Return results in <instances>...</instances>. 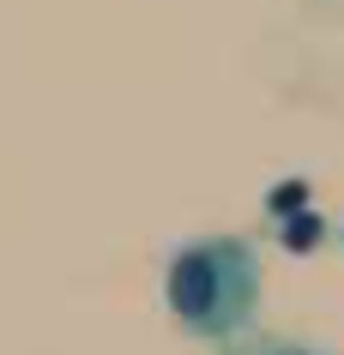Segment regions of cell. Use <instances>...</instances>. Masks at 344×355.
I'll return each mask as SVG.
<instances>
[{"label": "cell", "mask_w": 344, "mask_h": 355, "mask_svg": "<svg viewBox=\"0 0 344 355\" xmlns=\"http://www.w3.org/2000/svg\"><path fill=\"white\" fill-rule=\"evenodd\" d=\"M163 301L188 337L229 343L260 313V253L242 235H199L175 247L163 271Z\"/></svg>", "instance_id": "obj_1"}, {"label": "cell", "mask_w": 344, "mask_h": 355, "mask_svg": "<svg viewBox=\"0 0 344 355\" xmlns=\"http://www.w3.org/2000/svg\"><path fill=\"white\" fill-rule=\"evenodd\" d=\"M224 355H320V349H302V343H284V337H242Z\"/></svg>", "instance_id": "obj_2"}]
</instances>
